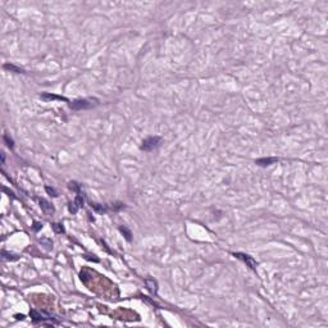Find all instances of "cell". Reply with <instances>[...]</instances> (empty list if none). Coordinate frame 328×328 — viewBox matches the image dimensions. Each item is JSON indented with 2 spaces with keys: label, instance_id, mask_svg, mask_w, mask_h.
<instances>
[{
  "label": "cell",
  "instance_id": "cell-1",
  "mask_svg": "<svg viewBox=\"0 0 328 328\" xmlns=\"http://www.w3.org/2000/svg\"><path fill=\"white\" fill-rule=\"evenodd\" d=\"M99 100L98 99H78L74 100L73 103H71V108L73 110H82V109H90L94 108L95 105H98Z\"/></svg>",
  "mask_w": 328,
  "mask_h": 328
},
{
  "label": "cell",
  "instance_id": "cell-2",
  "mask_svg": "<svg viewBox=\"0 0 328 328\" xmlns=\"http://www.w3.org/2000/svg\"><path fill=\"white\" fill-rule=\"evenodd\" d=\"M160 144H162V138L159 136H150L142 141L141 150H144V151H153L154 149L160 146Z\"/></svg>",
  "mask_w": 328,
  "mask_h": 328
},
{
  "label": "cell",
  "instance_id": "cell-3",
  "mask_svg": "<svg viewBox=\"0 0 328 328\" xmlns=\"http://www.w3.org/2000/svg\"><path fill=\"white\" fill-rule=\"evenodd\" d=\"M233 256H236L237 259L242 260L243 263H245L247 267H250L251 269H256L258 263H256V260L252 258V256H250L247 254H243V252H235V254H233Z\"/></svg>",
  "mask_w": 328,
  "mask_h": 328
},
{
  "label": "cell",
  "instance_id": "cell-4",
  "mask_svg": "<svg viewBox=\"0 0 328 328\" xmlns=\"http://www.w3.org/2000/svg\"><path fill=\"white\" fill-rule=\"evenodd\" d=\"M30 317L35 322H39V321L42 322V321H51L53 319V317L50 314L45 313V312H40V310H35V309L30 312Z\"/></svg>",
  "mask_w": 328,
  "mask_h": 328
},
{
  "label": "cell",
  "instance_id": "cell-5",
  "mask_svg": "<svg viewBox=\"0 0 328 328\" xmlns=\"http://www.w3.org/2000/svg\"><path fill=\"white\" fill-rule=\"evenodd\" d=\"M83 205V196L81 194H77L76 199H74V203L69 207V212L71 213H77V210Z\"/></svg>",
  "mask_w": 328,
  "mask_h": 328
},
{
  "label": "cell",
  "instance_id": "cell-6",
  "mask_svg": "<svg viewBox=\"0 0 328 328\" xmlns=\"http://www.w3.org/2000/svg\"><path fill=\"white\" fill-rule=\"evenodd\" d=\"M278 162V158H260V159H256L255 160V164L260 165V167H267V165H270Z\"/></svg>",
  "mask_w": 328,
  "mask_h": 328
},
{
  "label": "cell",
  "instance_id": "cell-7",
  "mask_svg": "<svg viewBox=\"0 0 328 328\" xmlns=\"http://www.w3.org/2000/svg\"><path fill=\"white\" fill-rule=\"evenodd\" d=\"M40 207H41V209L44 210V213L45 214H48V215H50V214H53L54 213V208H53V205L48 201V200H45V199H40Z\"/></svg>",
  "mask_w": 328,
  "mask_h": 328
},
{
  "label": "cell",
  "instance_id": "cell-8",
  "mask_svg": "<svg viewBox=\"0 0 328 328\" xmlns=\"http://www.w3.org/2000/svg\"><path fill=\"white\" fill-rule=\"evenodd\" d=\"M145 283H146V287L149 288L150 292H153V294H156L158 292V282H156L154 278H146L145 279Z\"/></svg>",
  "mask_w": 328,
  "mask_h": 328
},
{
  "label": "cell",
  "instance_id": "cell-9",
  "mask_svg": "<svg viewBox=\"0 0 328 328\" xmlns=\"http://www.w3.org/2000/svg\"><path fill=\"white\" fill-rule=\"evenodd\" d=\"M2 256H3V259L9 260V261H15V260L20 259V256H18V255L12 254V252H8V251H5V250L2 251Z\"/></svg>",
  "mask_w": 328,
  "mask_h": 328
},
{
  "label": "cell",
  "instance_id": "cell-10",
  "mask_svg": "<svg viewBox=\"0 0 328 328\" xmlns=\"http://www.w3.org/2000/svg\"><path fill=\"white\" fill-rule=\"evenodd\" d=\"M41 99H44V100H64V101H67V99H65V98L57 96V95H51V94H42Z\"/></svg>",
  "mask_w": 328,
  "mask_h": 328
},
{
  "label": "cell",
  "instance_id": "cell-11",
  "mask_svg": "<svg viewBox=\"0 0 328 328\" xmlns=\"http://www.w3.org/2000/svg\"><path fill=\"white\" fill-rule=\"evenodd\" d=\"M119 230H120V232L123 233V236L126 237V240L127 241H132V233H131V231L127 228V227H125V226H120L119 227Z\"/></svg>",
  "mask_w": 328,
  "mask_h": 328
},
{
  "label": "cell",
  "instance_id": "cell-12",
  "mask_svg": "<svg viewBox=\"0 0 328 328\" xmlns=\"http://www.w3.org/2000/svg\"><path fill=\"white\" fill-rule=\"evenodd\" d=\"M4 68L8 69V71H12V72H15V73H23V69L15 67L13 64H4Z\"/></svg>",
  "mask_w": 328,
  "mask_h": 328
},
{
  "label": "cell",
  "instance_id": "cell-13",
  "mask_svg": "<svg viewBox=\"0 0 328 328\" xmlns=\"http://www.w3.org/2000/svg\"><path fill=\"white\" fill-rule=\"evenodd\" d=\"M91 208H94V209H95L96 212H99V213H105L107 212V208L105 207H103V205H100V204H95V203H91Z\"/></svg>",
  "mask_w": 328,
  "mask_h": 328
},
{
  "label": "cell",
  "instance_id": "cell-14",
  "mask_svg": "<svg viewBox=\"0 0 328 328\" xmlns=\"http://www.w3.org/2000/svg\"><path fill=\"white\" fill-rule=\"evenodd\" d=\"M68 186H69V189H71V190H74L77 194H80V189H81V187H80V185H78L77 182H69Z\"/></svg>",
  "mask_w": 328,
  "mask_h": 328
},
{
  "label": "cell",
  "instance_id": "cell-15",
  "mask_svg": "<svg viewBox=\"0 0 328 328\" xmlns=\"http://www.w3.org/2000/svg\"><path fill=\"white\" fill-rule=\"evenodd\" d=\"M53 228H54V231L57 232V233H63V232H64V228H63V226H62V224H59V223H55V224H53Z\"/></svg>",
  "mask_w": 328,
  "mask_h": 328
},
{
  "label": "cell",
  "instance_id": "cell-16",
  "mask_svg": "<svg viewBox=\"0 0 328 328\" xmlns=\"http://www.w3.org/2000/svg\"><path fill=\"white\" fill-rule=\"evenodd\" d=\"M42 243H45V246L48 247V249H53V241L49 240V238H41L40 240Z\"/></svg>",
  "mask_w": 328,
  "mask_h": 328
},
{
  "label": "cell",
  "instance_id": "cell-17",
  "mask_svg": "<svg viewBox=\"0 0 328 328\" xmlns=\"http://www.w3.org/2000/svg\"><path fill=\"white\" fill-rule=\"evenodd\" d=\"M4 141L7 142V145L11 147V149H13V146H14V142H13V140L12 138H9V136L8 135H4Z\"/></svg>",
  "mask_w": 328,
  "mask_h": 328
},
{
  "label": "cell",
  "instance_id": "cell-18",
  "mask_svg": "<svg viewBox=\"0 0 328 328\" xmlns=\"http://www.w3.org/2000/svg\"><path fill=\"white\" fill-rule=\"evenodd\" d=\"M46 191H48L51 196H58V194H57V191H55L54 189H51V187H46Z\"/></svg>",
  "mask_w": 328,
  "mask_h": 328
},
{
  "label": "cell",
  "instance_id": "cell-19",
  "mask_svg": "<svg viewBox=\"0 0 328 328\" xmlns=\"http://www.w3.org/2000/svg\"><path fill=\"white\" fill-rule=\"evenodd\" d=\"M40 228H42V224L39 223V222H35V223H33V230H35V231H39Z\"/></svg>",
  "mask_w": 328,
  "mask_h": 328
},
{
  "label": "cell",
  "instance_id": "cell-20",
  "mask_svg": "<svg viewBox=\"0 0 328 328\" xmlns=\"http://www.w3.org/2000/svg\"><path fill=\"white\" fill-rule=\"evenodd\" d=\"M15 318H17V319H23V318H24V315H22V314H21V315H20V314H17V315H15Z\"/></svg>",
  "mask_w": 328,
  "mask_h": 328
}]
</instances>
